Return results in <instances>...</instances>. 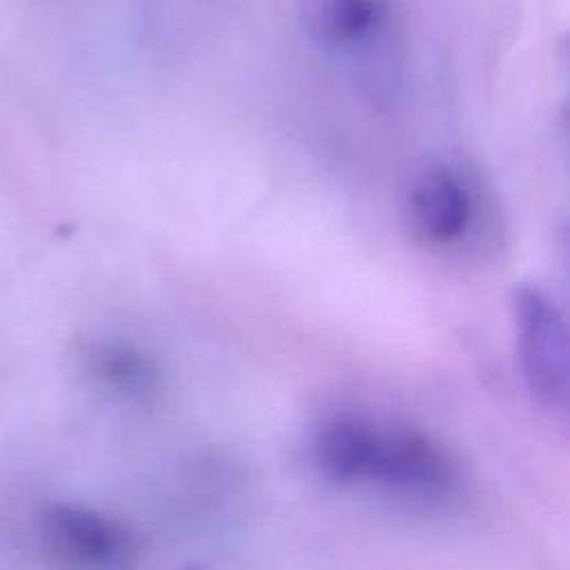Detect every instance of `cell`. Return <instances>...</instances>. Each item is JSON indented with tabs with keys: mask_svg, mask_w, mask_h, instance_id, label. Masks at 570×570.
<instances>
[{
	"mask_svg": "<svg viewBox=\"0 0 570 570\" xmlns=\"http://www.w3.org/2000/svg\"><path fill=\"white\" fill-rule=\"evenodd\" d=\"M512 325L517 358L525 387L548 410L568 401V332L548 292L523 283L512 292Z\"/></svg>",
	"mask_w": 570,
	"mask_h": 570,
	"instance_id": "2",
	"label": "cell"
},
{
	"mask_svg": "<svg viewBox=\"0 0 570 570\" xmlns=\"http://www.w3.org/2000/svg\"><path fill=\"white\" fill-rule=\"evenodd\" d=\"M390 0H301L298 27L307 42L327 53H354L379 38Z\"/></svg>",
	"mask_w": 570,
	"mask_h": 570,
	"instance_id": "5",
	"label": "cell"
},
{
	"mask_svg": "<svg viewBox=\"0 0 570 570\" xmlns=\"http://www.w3.org/2000/svg\"><path fill=\"white\" fill-rule=\"evenodd\" d=\"M312 459L336 483H370L412 499H443L456 485L452 459L428 434L356 414L325 419L314 432Z\"/></svg>",
	"mask_w": 570,
	"mask_h": 570,
	"instance_id": "1",
	"label": "cell"
},
{
	"mask_svg": "<svg viewBox=\"0 0 570 570\" xmlns=\"http://www.w3.org/2000/svg\"><path fill=\"white\" fill-rule=\"evenodd\" d=\"M474 191L456 167L428 163L412 174L403 203L407 236L428 249H445L465 238L474 220Z\"/></svg>",
	"mask_w": 570,
	"mask_h": 570,
	"instance_id": "4",
	"label": "cell"
},
{
	"mask_svg": "<svg viewBox=\"0 0 570 570\" xmlns=\"http://www.w3.org/2000/svg\"><path fill=\"white\" fill-rule=\"evenodd\" d=\"M82 361L87 372L102 387L127 399L154 394L160 381L154 356L122 338H96L87 343Z\"/></svg>",
	"mask_w": 570,
	"mask_h": 570,
	"instance_id": "6",
	"label": "cell"
},
{
	"mask_svg": "<svg viewBox=\"0 0 570 570\" xmlns=\"http://www.w3.org/2000/svg\"><path fill=\"white\" fill-rule=\"evenodd\" d=\"M45 552L60 570H129L134 539L116 519L78 503H49L38 517Z\"/></svg>",
	"mask_w": 570,
	"mask_h": 570,
	"instance_id": "3",
	"label": "cell"
}]
</instances>
